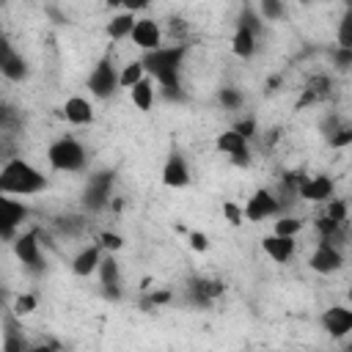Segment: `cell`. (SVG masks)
Segmentation results:
<instances>
[{
	"instance_id": "cell-1",
	"label": "cell",
	"mask_w": 352,
	"mask_h": 352,
	"mask_svg": "<svg viewBox=\"0 0 352 352\" xmlns=\"http://www.w3.org/2000/svg\"><path fill=\"white\" fill-rule=\"evenodd\" d=\"M187 55V44H170V47H157L151 52H146L140 60L146 66V74L154 77V82L160 88H182V60Z\"/></svg>"
},
{
	"instance_id": "cell-2",
	"label": "cell",
	"mask_w": 352,
	"mask_h": 352,
	"mask_svg": "<svg viewBox=\"0 0 352 352\" xmlns=\"http://www.w3.org/2000/svg\"><path fill=\"white\" fill-rule=\"evenodd\" d=\"M47 187V176L22 157H11L0 168V192L3 195H36Z\"/></svg>"
},
{
	"instance_id": "cell-3",
	"label": "cell",
	"mask_w": 352,
	"mask_h": 352,
	"mask_svg": "<svg viewBox=\"0 0 352 352\" xmlns=\"http://www.w3.org/2000/svg\"><path fill=\"white\" fill-rule=\"evenodd\" d=\"M47 160L55 170H66V173H74V170H82L85 168V148L80 140H74L72 135H63L58 140L50 143L47 148Z\"/></svg>"
},
{
	"instance_id": "cell-4",
	"label": "cell",
	"mask_w": 352,
	"mask_h": 352,
	"mask_svg": "<svg viewBox=\"0 0 352 352\" xmlns=\"http://www.w3.org/2000/svg\"><path fill=\"white\" fill-rule=\"evenodd\" d=\"M116 88H121V85H118V72H116L113 60L104 55V58L96 60V66H94L91 74H88V91H91L96 99H110V96L116 94Z\"/></svg>"
},
{
	"instance_id": "cell-5",
	"label": "cell",
	"mask_w": 352,
	"mask_h": 352,
	"mask_svg": "<svg viewBox=\"0 0 352 352\" xmlns=\"http://www.w3.org/2000/svg\"><path fill=\"white\" fill-rule=\"evenodd\" d=\"M11 245H14V256L30 270V272H44V267H47V261H44V256H41V242H38V231H25V234H16L14 239H11Z\"/></svg>"
},
{
	"instance_id": "cell-6",
	"label": "cell",
	"mask_w": 352,
	"mask_h": 352,
	"mask_svg": "<svg viewBox=\"0 0 352 352\" xmlns=\"http://www.w3.org/2000/svg\"><path fill=\"white\" fill-rule=\"evenodd\" d=\"M110 187H113V170H96L88 176L85 190H82V206L91 212H99L110 201Z\"/></svg>"
},
{
	"instance_id": "cell-7",
	"label": "cell",
	"mask_w": 352,
	"mask_h": 352,
	"mask_svg": "<svg viewBox=\"0 0 352 352\" xmlns=\"http://www.w3.org/2000/svg\"><path fill=\"white\" fill-rule=\"evenodd\" d=\"M308 267L314 272H319V275H333V272H338L344 267V253L338 250V245L319 239V245L314 248V253L308 258Z\"/></svg>"
},
{
	"instance_id": "cell-8",
	"label": "cell",
	"mask_w": 352,
	"mask_h": 352,
	"mask_svg": "<svg viewBox=\"0 0 352 352\" xmlns=\"http://www.w3.org/2000/svg\"><path fill=\"white\" fill-rule=\"evenodd\" d=\"M278 212H280V201L270 190H256L245 204V220H250V223H261Z\"/></svg>"
},
{
	"instance_id": "cell-9",
	"label": "cell",
	"mask_w": 352,
	"mask_h": 352,
	"mask_svg": "<svg viewBox=\"0 0 352 352\" xmlns=\"http://www.w3.org/2000/svg\"><path fill=\"white\" fill-rule=\"evenodd\" d=\"M0 206H3V217H0V231H3V239H14V234H16V228L28 220V206L22 204V201H14L11 195H3L0 198Z\"/></svg>"
},
{
	"instance_id": "cell-10",
	"label": "cell",
	"mask_w": 352,
	"mask_h": 352,
	"mask_svg": "<svg viewBox=\"0 0 352 352\" xmlns=\"http://www.w3.org/2000/svg\"><path fill=\"white\" fill-rule=\"evenodd\" d=\"M99 283H102V294L107 297V300H121V270H118V261H116V256L113 253H107L104 250V256H102V261H99Z\"/></svg>"
},
{
	"instance_id": "cell-11",
	"label": "cell",
	"mask_w": 352,
	"mask_h": 352,
	"mask_svg": "<svg viewBox=\"0 0 352 352\" xmlns=\"http://www.w3.org/2000/svg\"><path fill=\"white\" fill-rule=\"evenodd\" d=\"M322 330L333 338H344L352 333V308H344V305H330L324 314H322Z\"/></svg>"
},
{
	"instance_id": "cell-12",
	"label": "cell",
	"mask_w": 352,
	"mask_h": 352,
	"mask_svg": "<svg viewBox=\"0 0 352 352\" xmlns=\"http://www.w3.org/2000/svg\"><path fill=\"white\" fill-rule=\"evenodd\" d=\"M223 283L217 280V278H190V283H187V294H190V302H195V305H212L220 294H223Z\"/></svg>"
},
{
	"instance_id": "cell-13",
	"label": "cell",
	"mask_w": 352,
	"mask_h": 352,
	"mask_svg": "<svg viewBox=\"0 0 352 352\" xmlns=\"http://www.w3.org/2000/svg\"><path fill=\"white\" fill-rule=\"evenodd\" d=\"M0 72L11 82H22L28 77V60L14 52V47L8 44V38L0 41Z\"/></svg>"
},
{
	"instance_id": "cell-14",
	"label": "cell",
	"mask_w": 352,
	"mask_h": 352,
	"mask_svg": "<svg viewBox=\"0 0 352 352\" xmlns=\"http://www.w3.org/2000/svg\"><path fill=\"white\" fill-rule=\"evenodd\" d=\"M333 179L327 173H316V176H305L302 184H300V198L305 201H314V204H324L333 198Z\"/></svg>"
},
{
	"instance_id": "cell-15",
	"label": "cell",
	"mask_w": 352,
	"mask_h": 352,
	"mask_svg": "<svg viewBox=\"0 0 352 352\" xmlns=\"http://www.w3.org/2000/svg\"><path fill=\"white\" fill-rule=\"evenodd\" d=\"M129 38H132L135 47H140L143 52H151V50L162 47V28H160V22L143 16V19H138V25H135V30H132Z\"/></svg>"
},
{
	"instance_id": "cell-16",
	"label": "cell",
	"mask_w": 352,
	"mask_h": 352,
	"mask_svg": "<svg viewBox=\"0 0 352 352\" xmlns=\"http://www.w3.org/2000/svg\"><path fill=\"white\" fill-rule=\"evenodd\" d=\"M162 184L165 187H187L190 184V165L179 151L168 154V160L162 165Z\"/></svg>"
},
{
	"instance_id": "cell-17",
	"label": "cell",
	"mask_w": 352,
	"mask_h": 352,
	"mask_svg": "<svg viewBox=\"0 0 352 352\" xmlns=\"http://www.w3.org/2000/svg\"><path fill=\"white\" fill-rule=\"evenodd\" d=\"M294 248H297L294 236H283V234H275V231L261 239V250H264L272 261H278V264H286V261L294 256Z\"/></svg>"
},
{
	"instance_id": "cell-18",
	"label": "cell",
	"mask_w": 352,
	"mask_h": 352,
	"mask_svg": "<svg viewBox=\"0 0 352 352\" xmlns=\"http://www.w3.org/2000/svg\"><path fill=\"white\" fill-rule=\"evenodd\" d=\"M102 256H104V253H102V245H88V248H82V250L72 258V272L80 275V278L94 275V272L99 270Z\"/></svg>"
},
{
	"instance_id": "cell-19",
	"label": "cell",
	"mask_w": 352,
	"mask_h": 352,
	"mask_svg": "<svg viewBox=\"0 0 352 352\" xmlns=\"http://www.w3.org/2000/svg\"><path fill=\"white\" fill-rule=\"evenodd\" d=\"M63 118H66L69 124H74V126L91 124V121H94V107H91V102L82 99V96H69V99L63 102Z\"/></svg>"
},
{
	"instance_id": "cell-20",
	"label": "cell",
	"mask_w": 352,
	"mask_h": 352,
	"mask_svg": "<svg viewBox=\"0 0 352 352\" xmlns=\"http://www.w3.org/2000/svg\"><path fill=\"white\" fill-rule=\"evenodd\" d=\"M135 25H138L135 11H121V14H116V16L107 22V36H110L113 41H121V38L132 36Z\"/></svg>"
},
{
	"instance_id": "cell-21",
	"label": "cell",
	"mask_w": 352,
	"mask_h": 352,
	"mask_svg": "<svg viewBox=\"0 0 352 352\" xmlns=\"http://www.w3.org/2000/svg\"><path fill=\"white\" fill-rule=\"evenodd\" d=\"M129 99L138 110H151V104H154V77L146 74L143 80H138L129 88Z\"/></svg>"
},
{
	"instance_id": "cell-22",
	"label": "cell",
	"mask_w": 352,
	"mask_h": 352,
	"mask_svg": "<svg viewBox=\"0 0 352 352\" xmlns=\"http://www.w3.org/2000/svg\"><path fill=\"white\" fill-rule=\"evenodd\" d=\"M231 52L242 60L253 58L256 55V33L248 30V28H236L234 30V38H231Z\"/></svg>"
},
{
	"instance_id": "cell-23",
	"label": "cell",
	"mask_w": 352,
	"mask_h": 352,
	"mask_svg": "<svg viewBox=\"0 0 352 352\" xmlns=\"http://www.w3.org/2000/svg\"><path fill=\"white\" fill-rule=\"evenodd\" d=\"M242 148H248V138H242L234 126L231 129H226V132H220V138H217V151H223V154H236V151H242Z\"/></svg>"
},
{
	"instance_id": "cell-24",
	"label": "cell",
	"mask_w": 352,
	"mask_h": 352,
	"mask_svg": "<svg viewBox=\"0 0 352 352\" xmlns=\"http://www.w3.org/2000/svg\"><path fill=\"white\" fill-rule=\"evenodd\" d=\"M143 77H146V66H143V60H129V63L118 72V85L129 91V88H132L138 80H143Z\"/></svg>"
},
{
	"instance_id": "cell-25",
	"label": "cell",
	"mask_w": 352,
	"mask_h": 352,
	"mask_svg": "<svg viewBox=\"0 0 352 352\" xmlns=\"http://www.w3.org/2000/svg\"><path fill=\"white\" fill-rule=\"evenodd\" d=\"M236 28H248V30H253L256 36L264 30V16L258 14V8H250V6H242V11H239V19H236Z\"/></svg>"
},
{
	"instance_id": "cell-26",
	"label": "cell",
	"mask_w": 352,
	"mask_h": 352,
	"mask_svg": "<svg viewBox=\"0 0 352 352\" xmlns=\"http://www.w3.org/2000/svg\"><path fill=\"white\" fill-rule=\"evenodd\" d=\"M305 91H311V94L316 96V102H322V99L330 96V91H333V80H330L327 74H314V77H308Z\"/></svg>"
},
{
	"instance_id": "cell-27",
	"label": "cell",
	"mask_w": 352,
	"mask_h": 352,
	"mask_svg": "<svg viewBox=\"0 0 352 352\" xmlns=\"http://www.w3.org/2000/svg\"><path fill=\"white\" fill-rule=\"evenodd\" d=\"M258 14L267 22H280L286 16V6L283 0H258Z\"/></svg>"
},
{
	"instance_id": "cell-28",
	"label": "cell",
	"mask_w": 352,
	"mask_h": 352,
	"mask_svg": "<svg viewBox=\"0 0 352 352\" xmlns=\"http://www.w3.org/2000/svg\"><path fill=\"white\" fill-rule=\"evenodd\" d=\"M336 47H349L352 50V8L341 14L338 30H336Z\"/></svg>"
},
{
	"instance_id": "cell-29",
	"label": "cell",
	"mask_w": 352,
	"mask_h": 352,
	"mask_svg": "<svg viewBox=\"0 0 352 352\" xmlns=\"http://www.w3.org/2000/svg\"><path fill=\"white\" fill-rule=\"evenodd\" d=\"M217 102L226 107V110H239L245 104V96L239 88H220L217 91Z\"/></svg>"
},
{
	"instance_id": "cell-30",
	"label": "cell",
	"mask_w": 352,
	"mask_h": 352,
	"mask_svg": "<svg viewBox=\"0 0 352 352\" xmlns=\"http://www.w3.org/2000/svg\"><path fill=\"white\" fill-rule=\"evenodd\" d=\"M275 234H283V236H297L302 231V220L300 217H292V214H283L280 220H275Z\"/></svg>"
},
{
	"instance_id": "cell-31",
	"label": "cell",
	"mask_w": 352,
	"mask_h": 352,
	"mask_svg": "<svg viewBox=\"0 0 352 352\" xmlns=\"http://www.w3.org/2000/svg\"><path fill=\"white\" fill-rule=\"evenodd\" d=\"M36 305H38V300H36V294H19L16 300H14V305H11V311H14V316H28V314H33L36 311Z\"/></svg>"
},
{
	"instance_id": "cell-32",
	"label": "cell",
	"mask_w": 352,
	"mask_h": 352,
	"mask_svg": "<svg viewBox=\"0 0 352 352\" xmlns=\"http://www.w3.org/2000/svg\"><path fill=\"white\" fill-rule=\"evenodd\" d=\"M327 143H330V148H346V146H352V124H341L327 138Z\"/></svg>"
},
{
	"instance_id": "cell-33",
	"label": "cell",
	"mask_w": 352,
	"mask_h": 352,
	"mask_svg": "<svg viewBox=\"0 0 352 352\" xmlns=\"http://www.w3.org/2000/svg\"><path fill=\"white\" fill-rule=\"evenodd\" d=\"M330 60L336 63V69L349 72V69H352V50H349V47H333Z\"/></svg>"
},
{
	"instance_id": "cell-34",
	"label": "cell",
	"mask_w": 352,
	"mask_h": 352,
	"mask_svg": "<svg viewBox=\"0 0 352 352\" xmlns=\"http://www.w3.org/2000/svg\"><path fill=\"white\" fill-rule=\"evenodd\" d=\"M99 245H102V250L116 253V250H121V248H124V236H121V234H116V231H102V234H99Z\"/></svg>"
},
{
	"instance_id": "cell-35",
	"label": "cell",
	"mask_w": 352,
	"mask_h": 352,
	"mask_svg": "<svg viewBox=\"0 0 352 352\" xmlns=\"http://www.w3.org/2000/svg\"><path fill=\"white\" fill-rule=\"evenodd\" d=\"M324 214L333 217L336 223H344V226H346V201H341V198H330Z\"/></svg>"
},
{
	"instance_id": "cell-36",
	"label": "cell",
	"mask_w": 352,
	"mask_h": 352,
	"mask_svg": "<svg viewBox=\"0 0 352 352\" xmlns=\"http://www.w3.org/2000/svg\"><path fill=\"white\" fill-rule=\"evenodd\" d=\"M223 214H226V220L231 226H242V220H245V209L236 206L234 201H223Z\"/></svg>"
},
{
	"instance_id": "cell-37",
	"label": "cell",
	"mask_w": 352,
	"mask_h": 352,
	"mask_svg": "<svg viewBox=\"0 0 352 352\" xmlns=\"http://www.w3.org/2000/svg\"><path fill=\"white\" fill-rule=\"evenodd\" d=\"M234 129L242 135V138H256V132H258V124H256V118L253 116H245V118H239L236 124H234Z\"/></svg>"
},
{
	"instance_id": "cell-38",
	"label": "cell",
	"mask_w": 352,
	"mask_h": 352,
	"mask_svg": "<svg viewBox=\"0 0 352 352\" xmlns=\"http://www.w3.org/2000/svg\"><path fill=\"white\" fill-rule=\"evenodd\" d=\"M82 226H85L82 217H60V220H58V228H60L63 234H69V236H77V234L82 231Z\"/></svg>"
},
{
	"instance_id": "cell-39",
	"label": "cell",
	"mask_w": 352,
	"mask_h": 352,
	"mask_svg": "<svg viewBox=\"0 0 352 352\" xmlns=\"http://www.w3.org/2000/svg\"><path fill=\"white\" fill-rule=\"evenodd\" d=\"M168 33H170L173 38H179V41H184V36H187V22H184L182 16H170V19H168Z\"/></svg>"
},
{
	"instance_id": "cell-40",
	"label": "cell",
	"mask_w": 352,
	"mask_h": 352,
	"mask_svg": "<svg viewBox=\"0 0 352 352\" xmlns=\"http://www.w3.org/2000/svg\"><path fill=\"white\" fill-rule=\"evenodd\" d=\"M187 239H190V248H192V250H198V253H204V250L209 248V236H206L204 231H192Z\"/></svg>"
},
{
	"instance_id": "cell-41",
	"label": "cell",
	"mask_w": 352,
	"mask_h": 352,
	"mask_svg": "<svg viewBox=\"0 0 352 352\" xmlns=\"http://www.w3.org/2000/svg\"><path fill=\"white\" fill-rule=\"evenodd\" d=\"M338 126H341V118H338V116H327V118L322 121V132H324V138H330Z\"/></svg>"
},
{
	"instance_id": "cell-42",
	"label": "cell",
	"mask_w": 352,
	"mask_h": 352,
	"mask_svg": "<svg viewBox=\"0 0 352 352\" xmlns=\"http://www.w3.org/2000/svg\"><path fill=\"white\" fill-rule=\"evenodd\" d=\"M231 162H234L236 168H248V165H250V148H242V151L231 154Z\"/></svg>"
},
{
	"instance_id": "cell-43",
	"label": "cell",
	"mask_w": 352,
	"mask_h": 352,
	"mask_svg": "<svg viewBox=\"0 0 352 352\" xmlns=\"http://www.w3.org/2000/svg\"><path fill=\"white\" fill-rule=\"evenodd\" d=\"M148 3H151V0H126V3H124V8H126V11H135V14H138V11L148 8Z\"/></svg>"
},
{
	"instance_id": "cell-44",
	"label": "cell",
	"mask_w": 352,
	"mask_h": 352,
	"mask_svg": "<svg viewBox=\"0 0 352 352\" xmlns=\"http://www.w3.org/2000/svg\"><path fill=\"white\" fill-rule=\"evenodd\" d=\"M104 3H107V6H110V8H121V6H124V3H126V0H104Z\"/></svg>"
},
{
	"instance_id": "cell-45",
	"label": "cell",
	"mask_w": 352,
	"mask_h": 352,
	"mask_svg": "<svg viewBox=\"0 0 352 352\" xmlns=\"http://www.w3.org/2000/svg\"><path fill=\"white\" fill-rule=\"evenodd\" d=\"M344 6H346V8H352V0H344Z\"/></svg>"
},
{
	"instance_id": "cell-46",
	"label": "cell",
	"mask_w": 352,
	"mask_h": 352,
	"mask_svg": "<svg viewBox=\"0 0 352 352\" xmlns=\"http://www.w3.org/2000/svg\"><path fill=\"white\" fill-rule=\"evenodd\" d=\"M297 3H302V6H308V3H314V0H297Z\"/></svg>"
},
{
	"instance_id": "cell-47",
	"label": "cell",
	"mask_w": 352,
	"mask_h": 352,
	"mask_svg": "<svg viewBox=\"0 0 352 352\" xmlns=\"http://www.w3.org/2000/svg\"><path fill=\"white\" fill-rule=\"evenodd\" d=\"M346 297H349V302H352V289H349V292H346Z\"/></svg>"
}]
</instances>
